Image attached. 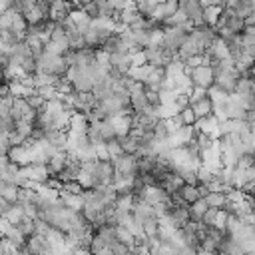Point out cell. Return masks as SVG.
Returning a JSON list of instances; mask_svg holds the SVG:
<instances>
[{
  "label": "cell",
  "instance_id": "1",
  "mask_svg": "<svg viewBox=\"0 0 255 255\" xmlns=\"http://www.w3.org/2000/svg\"><path fill=\"white\" fill-rule=\"evenodd\" d=\"M189 32H185L181 26H165L163 28V48L177 54V50L183 46V42L187 40Z\"/></svg>",
  "mask_w": 255,
  "mask_h": 255
},
{
  "label": "cell",
  "instance_id": "2",
  "mask_svg": "<svg viewBox=\"0 0 255 255\" xmlns=\"http://www.w3.org/2000/svg\"><path fill=\"white\" fill-rule=\"evenodd\" d=\"M189 78H191L193 86H199V88L209 90V88L215 84V72H213V66H197V68H191Z\"/></svg>",
  "mask_w": 255,
  "mask_h": 255
},
{
  "label": "cell",
  "instance_id": "3",
  "mask_svg": "<svg viewBox=\"0 0 255 255\" xmlns=\"http://www.w3.org/2000/svg\"><path fill=\"white\" fill-rule=\"evenodd\" d=\"M189 36L203 48V52L213 44V40L217 38V32H215V28L213 26H207V24H203V26H195L191 32H189Z\"/></svg>",
  "mask_w": 255,
  "mask_h": 255
},
{
  "label": "cell",
  "instance_id": "4",
  "mask_svg": "<svg viewBox=\"0 0 255 255\" xmlns=\"http://www.w3.org/2000/svg\"><path fill=\"white\" fill-rule=\"evenodd\" d=\"M112 163L116 167V173L137 175V155H133V153H124V155L112 159Z\"/></svg>",
  "mask_w": 255,
  "mask_h": 255
},
{
  "label": "cell",
  "instance_id": "5",
  "mask_svg": "<svg viewBox=\"0 0 255 255\" xmlns=\"http://www.w3.org/2000/svg\"><path fill=\"white\" fill-rule=\"evenodd\" d=\"M179 8L195 22V26H203L205 20H203V4L199 0H179Z\"/></svg>",
  "mask_w": 255,
  "mask_h": 255
},
{
  "label": "cell",
  "instance_id": "6",
  "mask_svg": "<svg viewBox=\"0 0 255 255\" xmlns=\"http://www.w3.org/2000/svg\"><path fill=\"white\" fill-rule=\"evenodd\" d=\"M108 120H110L112 126L116 128L118 137L129 135V131H131V128H133V124H135V116H133V112H131V114H126V116H112V118H108Z\"/></svg>",
  "mask_w": 255,
  "mask_h": 255
},
{
  "label": "cell",
  "instance_id": "7",
  "mask_svg": "<svg viewBox=\"0 0 255 255\" xmlns=\"http://www.w3.org/2000/svg\"><path fill=\"white\" fill-rule=\"evenodd\" d=\"M84 36H86V44H88L90 48L98 50V48H104V46H106V42L112 38V32L102 30V28H94V26H92Z\"/></svg>",
  "mask_w": 255,
  "mask_h": 255
},
{
  "label": "cell",
  "instance_id": "8",
  "mask_svg": "<svg viewBox=\"0 0 255 255\" xmlns=\"http://www.w3.org/2000/svg\"><path fill=\"white\" fill-rule=\"evenodd\" d=\"M70 18H72V22L76 24V28L82 32V34H86L90 28H92V16H88L86 12H84V8H74L72 12H70Z\"/></svg>",
  "mask_w": 255,
  "mask_h": 255
},
{
  "label": "cell",
  "instance_id": "9",
  "mask_svg": "<svg viewBox=\"0 0 255 255\" xmlns=\"http://www.w3.org/2000/svg\"><path fill=\"white\" fill-rule=\"evenodd\" d=\"M167 78V72H165V68H153L151 70V74H149V78L145 80V90H153V92H159L161 88H163V80Z\"/></svg>",
  "mask_w": 255,
  "mask_h": 255
},
{
  "label": "cell",
  "instance_id": "10",
  "mask_svg": "<svg viewBox=\"0 0 255 255\" xmlns=\"http://www.w3.org/2000/svg\"><path fill=\"white\" fill-rule=\"evenodd\" d=\"M68 165V151H58L48 159V169L52 175H60Z\"/></svg>",
  "mask_w": 255,
  "mask_h": 255
},
{
  "label": "cell",
  "instance_id": "11",
  "mask_svg": "<svg viewBox=\"0 0 255 255\" xmlns=\"http://www.w3.org/2000/svg\"><path fill=\"white\" fill-rule=\"evenodd\" d=\"M197 54H203V48H201L191 36H187V40L183 42V46L177 50V56H179L181 60H189L191 56H197Z\"/></svg>",
  "mask_w": 255,
  "mask_h": 255
},
{
  "label": "cell",
  "instance_id": "12",
  "mask_svg": "<svg viewBox=\"0 0 255 255\" xmlns=\"http://www.w3.org/2000/svg\"><path fill=\"white\" fill-rule=\"evenodd\" d=\"M110 66L122 74H128L131 68V54H112L110 56Z\"/></svg>",
  "mask_w": 255,
  "mask_h": 255
},
{
  "label": "cell",
  "instance_id": "13",
  "mask_svg": "<svg viewBox=\"0 0 255 255\" xmlns=\"http://www.w3.org/2000/svg\"><path fill=\"white\" fill-rule=\"evenodd\" d=\"M191 108H193V112H195V116H197V120H199V118H207V116H211L213 110H215V104H213V100H211L209 94H207V96L201 98L199 102L191 104Z\"/></svg>",
  "mask_w": 255,
  "mask_h": 255
},
{
  "label": "cell",
  "instance_id": "14",
  "mask_svg": "<svg viewBox=\"0 0 255 255\" xmlns=\"http://www.w3.org/2000/svg\"><path fill=\"white\" fill-rule=\"evenodd\" d=\"M104 50H108L110 54H129V48L120 34H112V38L106 42Z\"/></svg>",
  "mask_w": 255,
  "mask_h": 255
},
{
  "label": "cell",
  "instance_id": "15",
  "mask_svg": "<svg viewBox=\"0 0 255 255\" xmlns=\"http://www.w3.org/2000/svg\"><path fill=\"white\" fill-rule=\"evenodd\" d=\"M60 197L64 199V205L72 211H82L84 205H86V199H84V193L82 195H74V193H66V191H60Z\"/></svg>",
  "mask_w": 255,
  "mask_h": 255
},
{
  "label": "cell",
  "instance_id": "16",
  "mask_svg": "<svg viewBox=\"0 0 255 255\" xmlns=\"http://www.w3.org/2000/svg\"><path fill=\"white\" fill-rule=\"evenodd\" d=\"M155 66H151V64H143V66H131L129 68V72H128V76L131 78V80H135V82H143L145 84V80L149 78V74H151V70H153Z\"/></svg>",
  "mask_w": 255,
  "mask_h": 255
},
{
  "label": "cell",
  "instance_id": "17",
  "mask_svg": "<svg viewBox=\"0 0 255 255\" xmlns=\"http://www.w3.org/2000/svg\"><path fill=\"white\" fill-rule=\"evenodd\" d=\"M0 197L8 199L12 203H18V199H20V187L14 185V183H10V181H2L0 183Z\"/></svg>",
  "mask_w": 255,
  "mask_h": 255
},
{
  "label": "cell",
  "instance_id": "18",
  "mask_svg": "<svg viewBox=\"0 0 255 255\" xmlns=\"http://www.w3.org/2000/svg\"><path fill=\"white\" fill-rule=\"evenodd\" d=\"M221 16H223V8L221 6H205V10H203V20H205L207 26L215 28L219 24Z\"/></svg>",
  "mask_w": 255,
  "mask_h": 255
},
{
  "label": "cell",
  "instance_id": "19",
  "mask_svg": "<svg viewBox=\"0 0 255 255\" xmlns=\"http://www.w3.org/2000/svg\"><path fill=\"white\" fill-rule=\"evenodd\" d=\"M141 18H143V14H141L135 6H129V8H126L124 12H120V22L126 24V26H129V28H131L137 20H141Z\"/></svg>",
  "mask_w": 255,
  "mask_h": 255
},
{
  "label": "cell",
  "instance_id": "20",
  "mask_svg": "<svg viewBox=\"0 0 255 255\" xmlns=\"http://www.w3.org/2000/svg\"><path fill=\"white\" fill-rule=\"evenodd\" d=\"M177 193L181 195V199H183L187 205H191L193 201H197V199L201 197V195H199V187H197V185H189V183H185Z\"/></svg>",
  "mask_w": 255,
  "mask_h": 255
},
{
  "label": "cell",
  "instance_id": "21",
  "mask_svg": "<svg viewBox=\"0 0 255 255\" xmlns=\"http://www.w3.org/2000/svg\"><path fill=\"white\" fill-rule=\"evenodd\" d=\"M205 199H207L209 207H215V209H223L225 203L229 201L225 191H209V193L205 195Z\"/></svg>",
  "mask_w": 255,
  "mask_h": 255
},
{
  "label": "cell",
  "instance_id": "22",
  "mask_svg": "<svg viewBox=\"0 0 255 255\" xmlns=\"http://www.w3.org/2000/svg\"><path fill=\"white\" fill-rule=\"evenodd\" d=\"M207 209H209V203H207V199H205V197H199L197 201H193V203L189 205V211H191V219H197V221H201Z\"/></svg>",
  "mask_w": 255,
  "mask_h": 255
},
{
  "label": "cell",
  "instance_id": "23",
  "mask_svg": "<svg viewBox=\"0 0 255 255\" xmlns=\"http://www.w3.org/2000/svg\"><path fill=\"white\" fill-rule=\"evenodd\" d=\"M141 225H143V231H145L147 237H159V231H161V221H159V217H151V219L143 221Z\"/></svg>",
  "mask_w": 255,
  "mask_h": 255
},
{
  "label": "cell",
  "instance_id": "24",
  "mask_svg": "<svg viewBox=\"0 0 255 255\" xmlns=\"http://www.w3.org/2000/svg\"><path fill=\"white\" fill-rule=\"evenodd\" d=\"M100 135H102V141H112V139L118 137L116 128L112 126L110 120H102V124H100Z\"/></svg>",
  "mask_w": 255,
  "mask_h": 255
},
{
  "label": "cell",
  "instance_id": "25",
  "mask_svg": "<svg viewBox=\"0 0 255 255\" xmlns=\"http://www.w3.org/2000/svg\"><path fill=\"white\" fill-rule=\"evenodd\" d=\"M118 139H120V143H122V147H124L126 153H133V155H137V151H139L137 137H133V135H124V137H118Z\"/></svg>",
  "mask_w": 255,
  "mask_h": 255
},
{
  "label": "cell",
  "instance_id": "26",
  "mask_svg": "<svg viewBox=\"0 0 255 255\" xmlns=\"http://www.w3.org/2000/svg\"><path fill=\"white\" fill-rule=\"evenodd\" d=\"M207 94H209V98L213 100V104H225L227 98H229V94H227L225 90H221L219 86H215V84L207 90Z\"/></svg>",
  "mask_w": 255,
  "mask_h": 255
},
{
  "label": "cell",
  "instance_id": "27",
  "mask_svg": "<svg viewBox=\"0 0 255 255\" xmlns=\"http://www.w3.org/2000/svg\"><path fill=\"white\" fill-rule=\"evenodd\" d=\"M187 20H191V18H189V16H187V14H185L181 8H179V10H177L173 16H169V18L163 22V26H183Z\"/></svg>",
  "mask_w": 255,
  "mask_h": 255
},
{
  "label": "cell",
  "instance_id": "28",
  "mask_svg": "<svg viewBox=\"0 0 255 255\" xmlns=\"http://www.w3.org/2000/svg\"><path fill=\"white\" fill-rule=\"evenodd\" d=\"M197 179H199V185H209L213 179H215V173L209 169V167H205L203 163L197 167Z\"/></svg>",
  "mask_w": 255,
  "mask_h": 255
},
{
  "label": "cell",
  "instance_id": "29",
  "mask_svg": "<svg viewBox=\"0 0 255 255\" xmlns=\"http://www.w3.org/2000/svg\"><path fill=\"white\" fill-rule=\"evenodd\" d=\"M34 128H36V122H28V120H20V122H16V131L22 133L24 137H32Z\"/></svg>",
  "mask_w": 255,
  "mask_h": 255
},
{
  "label": "cell",
  "instance_id": "30",
  "mask_svg": "<svg viewBox=\"0 0 255 255\" xmlns=\"http://www.w3.org/2000/svg\"><path fill=\"white\" fill-rule=\"evenodd\" d=\"M20 66H22V70H24L26 74H38V60H36L32 54H28L26 58H22Z\"/></svg>",
  "mask_w": 255,
  "mask_h": 255
},
{
  "label": "cell",
  "instance_id": "31",
  "mask_svg": "<svg viewBox=\"0 0 255 255\" xmlns=\"http://www.w3.org/2000/svg\"><path fill=\"white\" fill-rule=\"evenodd\" d=\"M24 100H26V102H28V104H30V106H32L34 110H40V108H44V104L48 102V100H46L44 96H40L38 88H36V90H34V92H32V94H30L28 98H24Z\"/></svg>",
  "mask_w": 255,
  "mask_h": 255
},
{
  "label": "cell",
  "instance_id": "32",
  "mask_svg": "<svg viewBox=\"0 0 255 255\" xmlns=\"http://www.w3.org/2000/svg\"><path fill=\"white\" fill-rule=\"evenodd\" d=\"M179 173H181V177H183V181H185V183H189V185H199V179H197V169L183 167V169H179Z\"/></svg>",
  "mask_w": 255,
  "mask_h": 255
},
{
  "label": "cell",
  "instance_id": "33",
  "mask_svg": "<svg viewBox=\"0 0 255 255\" xmlns=\"http://www.w3.org/2000/svg\"><path fill=\"white\" fill-rule=\"evenodd\" d=\"M108 151H110V157H112V159H116V157H120V155H124V153H126L118 137H116V139H112V141H108ZM112 159H110V161H112Z\"/></svg>",
  "mask_w": 255,
  "mask_h": 255
},
{
  "label": "cell",
  "instance_id": "34",
  "mask_svg": "<svg viewBox=\"0 0 255 255\" xmlns=\"http://www.w3.org/2000/svg\"><path fill=\"white\" fill-rule=\"evenodd\" d=\"M44 52H48V54H54V56H64V54L68 52V48H64L62 44H58V42L50 40V42L44 46Z\"/></svg>",
  "mask_w": 255,
  "mask_h": 255
},
{
  "label": "cell",
  "instance_id": "35",
  "mask_svg": "<svg viewBox=\"0 0 255 255\" xmlns=\"http://www.w3.org/2000/svg\"><path fill=\"white\" fill-rule=\"evenodd\" d=\"M153 135H155V139H167V137H169V129H167V126H165L163 120H159V122L155 124Z\"/></svg>",
  "mask_w": 255,
  "mask_h": 255
},
{
  "label": "cell",
  "instance_id": "36",
  "mask_svg": "<svg viewBox=\"0 0 255 255\" xmlns=\"http://www.w3.org/2000/svg\"><path fill=\"white\" fill-rule=\"evenodd\" d=\"M195 141H197V145H199V149H201V151H207V149L213 145V141H215V139H213L209 133H201V131H199V135H197V139H195Z\"/></svg>",
  "mask_w": 255,
  "mask_h": 255
},
{
  "label": "cell",
  "instance_id": "37",
  "mask_svg": "<svg viewBox=\"0 0 255 255\" xmlns=\"http://www.w3.org/2000/svg\"><path fill=\"white\" fill-rule=\"evenodd\" d=\"M253 165H255V153H243V155L239 157V161H237L235 167H239V169H249V167H253Z\"/></svg>",
  "mask_w": 255,
  "mask_h": 255
},
{
  "label": "cell",
  "instance_id": "38",
  "mask_svg": "<svg viewBox=\"0 0 255 255\" xmlns=\"http://www.w3.org/2000/svg\"><path fill=\"white\" fill-rule=\"evenodd\" d=\"M98 6H100V16H116V8L112 6L110 0H98Z\"/></svg>",
  "mask_w": 255,
  "mask_h": 255
},
{
  "label": "cell",
  "instance_id": "39",
  "mask_svg": "<svg viewBox=\"0 0 255 255\" xmlns=\"http://www.w3.org/2000/svg\"><path fill=\"white\" fill-rule=\"evenodd\" d=\"M38 4V0H14V10L16 12H28L30 8H34Z\"/></svg>",
  "mask_w": 255,
  "mask_h": 255
},
{
  "label": "cell",
  "instance_id": "40",
  "mask_svg": "<svg viewBox=\"0 0 255 255\" xmlns=\"http://www.w3.org/2000/svg\"><path fill=\"white\" fill-rule=\"evenodd\" d=\"M179 114H181V118H183V124H185V126H195L197 116H195V112H193V108H191V106H189V108H185V110H181Z\"/></svg>",
  "mask_w": 255,
  "mask_h": 255
},
{
  "label": "cell",
  "instance_id": "41",
  "mask_svg": "<svg viewBox=\"0 0 255 255\" xmlns=\"http://www.w3.org/2000/svg\"><path fill=\"white\" fill-rule=\"evenodd\" d=\"M96 155H98V159H102V161H110V159H112V157H110V151H108V141L96 143Z\"/></svg>",
  "mask_w": 255,
  "mask_h": 255
},
{
  "label": "cell",
  "instance_id": "42",
  "mask_svg": "<svg viewBox=\"0 0 255 255\" xmlns=\"http://www.w3.org/2000/svg\"><path fill=\"white\" fill-rule=\"evenodd\" d=\"M217 213H219V209H215V207H209L207 211H205V215H203V223L207 225V227H215V221H217Z\"/></svg>",
  "mask_w": 255,
  "mask_h": 255
},
{
  "label": "cell",
  "instance_id": "43",
  "mask_svg": "<svg viewBox=\"0 0 255 255\" xmlns=\"http://www.w3.org/2000/svg\"><path fill=\"white\" fill-rule=\"evenodd\" d=\"M38 92H40V96H44L46 100H56V98H58V88H56V86H40Z\"/></svg>",
  "mask_w": 255,
  "mask_h": 255
},
{
  "label": "cell",
  "instance_id": "44",
  "mask_svg": "<svg viewBox=\"0 0 255 255\" xmlns=\"http://www.w3.org/2000/svg\"><path fill=\"white\" fill-rule=\"evenodd\" d=\"M175 106H177V110H179V112H181V110H185V108H189V106H191L189 94L179 92V94H177V98H175Z\"/></svg>",
  "mask_w": 255,
  "mask_h": 255
},
{
  "label": "cell",
  "instance_id": "45",
  "mask_svg": "<svg viewBox=\"0 0 255 255\" xmlns=\"http://www.w3.org/2000/svg\"><path fill=\"white\" fill-rule=\"evenodd\" d=\"M143 64H149L147 62V56H145V50H137L131 54V66H143Z\"/></svg>",
  "mask_w": 255,
  "mask_h": 255
},
{
  "label": "cell",
  "instance_id": "46",
  "mask_svg": "<svg viewBox=\"0 0 255 255\" xmlns=\"http://www.w3.org/2000/svg\"><path fill=\"white\" fill-rule=\"evenodd\" d=\"M205 96H207V90H205V88H199V86H193V90L189 92V100H191V104L199 102V100L205 98Z\"/></svg>",
  "mask_w": 255,
  "mask_h": 255
},
{
  "label": "cell",
  "instance_id": "47",
  "mask_svg": "<svg viewBox=\"0 0 255 255\" xmlns=\"http://www.w3.org/2000/svg\"><path fill=\"white\" fill-rule=\"evenodd\" d=\"M82 8H84V12H86L88 16H92V18H98V16H100V6H98V0H96V2H90V4H84Z\"/></svg>",
  "mask_w": 255,
  "mask_h": 255
},
{
  "label": "cell",
  "instance_id": "48",
  "mask_svg": "<svg viewBox=\"0 0 255 255\" xmlns=\"http://www.w3.org/2000/svg\"><path fill=\"white\" fill-rule=\"evenodd\" d=\"M12 20H14V10L2 12V16H0V28H12Z\"/></svg>",
  "mask_w": 255,
  "mask_h": 255
},
{
  "label": "cell",
  "instance_id": "49",
  "mask_svg": "<svg viewBox=\"0 0 255 255\" xmlns=\"http://www.w3.org/2000/svg\"><path fill=\"white\" fill-rule=\"evenodd\" d=\"M14 205H16V203H12V201H8V199H4V197H2V199H0V211H2V217H4V215H6Z\"/></svg>",
  "mask_w": 255,
  "mask_h": 255
},
{
  "label": "cell",
  "instance_id": "50",
  "mask_svg": "<svg viewBox=\"0 0 255 255\" xmlns=\"http://www.w3.org/2000/svg\"><path fill=\"white\" fill-rule=\"evenodd\" d=\"M0 96H2V98H10V96H12V94H10V82H4V84H2Z\"/></svg>",
  "mask_w": 255,
  "mask_h": 255
},
{
  "label": "cell",
  "instance_id": "51",
  "mask_svg": "<svg viewBox=\"0 0 255 255\" xmlns=\"http://www.w3.org/2000/svg\"><path fill=\"white\" fill-rule=\"evenodd\" d=\"M251 24H255V8H253L251 14L245 18V26H251Z\"/></svg>",
  "mask_w": 255,
  "mask_h": 255
},
{
  "label": "cell",
  "instance_id": "52",
  "mask_svg": "<svg viewBox=\"0 0 255 255\" xmlns=\"http://www.w3.org/2000/svg\"><path fill=\"white\" fill-rule=\"evenodd\" d=\"M241 34H247V36H253V38H255V24H251V26H245V30H243Z\"/></svg>",
  "mask_w": 255,
  "mask_h": 255
},
{
  "label": "cell",
  "instance_id": "53",
  "mask_svg": "<svg viewBox=\"0 0 255 255\" xmlns=\"http://www.w3.org/2000/svg\"><path fill=\"white\" fill-rule=\"evenodd\" d=\"M149 2H153L155 6H159V4H161V2H165V0H149Z\"/></svg>",
  "mask_w": 255,
  "mask_h": 255
},
{
  "label": "cell",
  "instance_id": "54",
  "mask_svg": "<svg viewBox=\"0 0 255 255\" xmlns=\"http://www.w3.org/2000/svg\"><path fill=\"white\" fill-rule=\"evenodd\" d=\"M177 2H179V0H177Z\"/></svg>",
  "mask_w": 255,
  "mask_h": 255
}]
</instances>
